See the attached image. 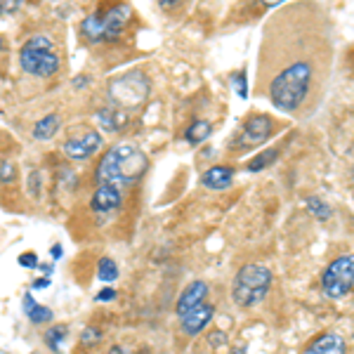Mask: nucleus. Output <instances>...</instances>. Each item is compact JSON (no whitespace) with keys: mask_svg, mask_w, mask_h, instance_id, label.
<instances>
[{"mask_svg":"<svg viewBox=\"0 0 354 354\" xmlns=\"http://www.w3.org/2000/svg\"><path fill=\"white\" fill-rule=\"evenodd\" d=\"M230 83L234 85V90L239 93V97H243V100H245V95H248V85H245V71L232 73Z\"/></svg>","mask_w":354,"mask_h":354,"instance_id":"nucleus-23","label":"nucleus"},{"mask_svg":"<svg viewBox=\"0 0 354 354\" xmlns=\"http://www.w3.org/2000/svg\"><path fill=\"white\" fill-rule=\"evenodd\" d=\"M208 342H210L213 347L225 345V342H227V333H225V330H213V333L208 335Z\"/></svg>","mask_w":354,"mask_h":354,"instance_id":"nucleus-27","label":"nucleus"},{"mask_svg":"<svg viewBox=\"0 0 354 354\" xmlns=\"http://www.w3.org/2000/svg\"><path fill=\"white\" fill-rule=\"evenodd\" d=\"M15 180V165L3 163L0 165V182H12Z\"/></svg>","mask_w":354,"mask_h":354,"instance_id":"nucleus-26","label":"nucleus"},{"mask_svg":"<svg viewBox=\"0 0 354 354\" xmlns=\"http://www.w3.org/2000/svg\"><path fill=\"white\" fill-rule=\"evenodd\" d=\"M24 314L28 317V322L31 324H50L55 319L53 310H48L45 305H38L31 293L24 295Z\"/></svg>","mask_w":354,"mask_h":354,"instance_id":"nucleus-15","label":"nucleus"},{"mask_svg":"<svg viewBox=\"0 0 354 354\" xmlns=\"http://www.w3.org/2000/svg\"><path fill=\"white\" fill-rule=\"evenodd\" d=\"M59 125H62L59 113H48V116H43L41 121L33 125V137L41 140V142L53 140V137L57 135V130H59Z\"/></svg>","mask_w":354,"mask_h":354,"instance_id":"nucleus-16","label":"nucleus"},{"mask_svg":"<svg viewBox=\"0 0 354 354\" xmlns=\"http://www.w3.org/2000/svg\"><path fill=\"white\" fill-rule=\"evenodd\" d=\"M68 333V328L64 326V324H57V326L48 328V333H45V342H48V347L53 352H59L62 350V342H64Z\"/></svg>","mask_w":354,"mask_h":354,"instance_id":"nucleus-21","label":"nucleus"},{"mask_svg":"<svg viewBox=\"0 0 354 354\" xmlns=\"http://www.w3.org/2000/svg\"><path fill=\"white\" fill-rule=\"evenodd\" d=\"M38 270H41V272L45 274V277H50V272H53V267H50V265H38Z\"/></svg>","mask_w":354,"mask_h":354,"instance_id":"nucleus-32","label":"nucleus"},{"mask_svg":"<svg viewBox=\"0 0 354 354\" xmlns=\"http://www.w3.org/2000/svg\"><path fill=\"white\" fill-rule=\"evenodd\" d=\"M50 253H53V258H55V260H59L62 255H64V250H62V245L57 243V245H53V250H50Z\"/></svg>","mask_w":354,"mask_h":354,"instance_id":"nucleus-31","label":"nucleus"},{"mask_svg":"<svg viewBox=\"0 0 354 354\" xmlns=\"http://www.w3.org/2000/svg\"><path fill=\"white\" fill-rule=\"evenodd\" d=\"M147 95H149V81L140 71L123 73L109 83V97L118 106H135L145 102Z\"/></svg>","mask_w":354,"mask_h":354,"instance_id":"nucleus-7","label":"nucleus"},{"mask_svg":"<svg viewBox=\"0 0 354 354\" xmlns=\"http://www.w3.org/2000/svg\"><path fill=\"white\" fill-rule=\"evenodd\" d=\"M133 8L128 3L113 5L104 12H93L81 21V33L90 43H113L125 31Z\"/></svg>","mask_w":354,"mask_h":354,"instance_id":"nucleus-3","label":"nucleus"},{"mask_svg":"<svg viewBox=\"0 0 354 354\" xmlns=\"http://www.w3.org/2000/svg\"><path fill=\"white\" fill-rule=\"evenodd\" d=\"M19 64L26 73L38 78H50L59 71L62 62L50 36H31L19 50Z\"/></svg>","mask_w":354,"mask_h":354,"instance_id":"nucleus-5","label":"nucleus"},{"mask_svg":"<svg viewBox=\"0 0 354 354\" xmlns=\"http://www.w3.org/2000/svg\"><path fill=\"white\" fill-rule=\"evenodd\" d=\"M50 286V277H43V279H36V281L31 283V288L33 290H45Z\"/></svg>","mask_w":354,"mask_h":354,"instance_id":"nucleus-29","label":"nucleus"},{"mask_svg":"<svg viewBox=\"0 0 354 354\" xmlns=\"http://www.w3.org/2000/svg\"><path fill=\"white\" fill-rule=\"evenodd\" d=\"M97 121L102 123V128H104L106 133H116V130H121V125H123V116L113 109H102L97 113Z\"/></svg>","mask_w":354,"mask_h":354,"instance_id":"nucleus-19","label":"nucleus"},{"mask_svg":"<svg viewBox=\"0 0 354 354\" xmlns=\"http://www.w3.org/2000/svg\"><path fill=\"white\" fill-rule=\"evenodd\" d=\"M106 354H125V350H123V347H118V345H116V347H111V350L106 352Z\"/></svg>","mask_w":354,"mask_h":354,"instance_id":"nucleus-33","label":"nucleus"},{"mask_svg":"<svg viewBox=\"0 0 354 354\" xmlns=\"http://www.w3.org/2000/svg\"><path fill=\"white\" fill-rule=\"evenodd\" d=\"M205 298H208V283L205 281L189 283V286L180 293V298H177V305H175L177 317H185L187 312H192L194 307H198L201 302H205Z\"/></svg>","mask_w":354,"mask_h":354,"instance_id":"nucleus-12","label":"nucleus"},{"mask_svg":"<svg viewBox=\"0 0 354 354\" xmlns=\"http://www.w3.org/2000/svg\"><path fill=\"white\" fill-rule=\"evenodd\" d=\"M215 317V307L210 302H201L198 307H194L192 312H187L185 317H180V328L187 335H198L201 330L208 328V324Z\"/></svg>","mask_w":354,"mask_h":354,"instance_id":"nucleus-10","label":"nucleus"},{"mask_svg":"<svg viewBox=\"0 0 354 354\" xmlns=\"http://www.w3.org/2000/svg\"><path fill=\"white\" fill-rule=\"evenodd\" d=\"M149 168V158L142 149H137L130 142H121V145L111 147L104 156L100 158V165L95 170L97 185L116 187V189H125V187L135 185L142 175Z\"/></svg>","mask_w":354,"mask_h":354,"instance_id":"nucleus-2","label":"nucleus"},{"mask_svg":"<svg viewBox=\"0 0 354 354\" xmlns=\"http://www.w3.org/2000/svg\"><path fill=\"white\" fill-rule=\"evenodd\" d=\"M0 50H3V38H0Z\"/></svg>","mask_w":354,"mask_h":354,"instance_id":"nucleus-35","label":"nucleus"},{"mask_svg":"<svg viewBox=\"0 0 354 354\" xmlns=\"http://www.w3.org/2000/svg\"><path fill=\"white\" fill-rule=\"evenodd\" d=\"M232 354H245V347H234Z\"/></svg>","mask_w":354,"mask_h":354,"instance_id":"nucleus-34","label":"nucleus"},{"mask_svg":"<svg viewBox=\"0 0 354 354\" xmlns=\"http://www.w3.org/2000/svg\"><path fill=\"white\" fill-rule=\"evenodd\" d=\"M274 123L270 116L265 113H253L248 121L243 123V130L239 133L236 142H234V149H253V147H260L265 140L272 137Z\"/></svg>","mask_w":354,"mask_h":354,"instance_id":"nucleus-8","label":"nucleus"},{"mask_svg":"<svg viewBox=\"0 0 354 354\" xmlns=\"http://www.w3.org/2000/svg\"><path fill=\"white\" fill-rule=\"evenodd\" d=\"M109 300H116V290H113L111 286L97 293V302H109Z\"/></svg>","mask_w":354,"mask_h":354,"instance_id":"nucleus-28","label":"nucleus"},{"mask_svg":"<svg viewBox=\"0 0 354 354\" xmlns=\"http://www.w3.org/2000/svg\"><path fill=\"white\" fill-rule=\"evenodd\" d=\"M102 145H104V137L97 133V130H90L85 135L68 137L64 142V153L71 161H88L90 156H95L102 149Z\"/></svg>","mask_w":354,"mask_h":354,"instance_id":"nucleus-9","label":"nucleus"},{"mask_svg":"<svg viewBox=\"0 0 354 354\" xmlns=\"http://www.w3.org/2000/svg\"><path fill=\"white\" fill-rule=\"evenodd\" d=\"M123 203V192L116 189V187H106V185H100L90 198V208L95 213H113L118 210Z\"/></svg>","mask_w":354,"mask_h":354,"instance_id":"nucleus-11","label":"nucleus"},{"mask_svg":"<svg viewBox=\"0 0 354 354\" xmlns=\"http://www.w3.org/2000/svg\"><path fill=\"white\" fill-rule=\"evenodd\" d=\"M100 338H102V330L95 328V326H88V328L83 330L81 342H83L85 347H93V345H97V342H100Z\"/></svg>","mask_w":354,"mask_h":354,"instance_id":"nucleus-24","label":"nucleus"},{"mask_svg":"<svg viewBox=\"0 0 354 354\" xmlns=\"http://www.w3.org/2000/svg\"><path fill=\"white\" fill-rule=\"evenodd\" d=\"M234 180V168L232 165H213L203 173V187L213 192H222L232 185Z\"/></svg>","mask_w":354,"mask_h":354,"instance_id":"nucleus-14","label":"nucleus"},{"mask_svg":"<svg viewBox=\"0 0 354 354\" xmlns=\"http://www.w3.org/2000/svg\"><path fill=\"white\" fill-rule=\"evenodd\" d=\"M17 8H19V3H17V0H8V3H0V12H15Z\"/></svg>","mask_w":354,"mask_h":354,"instance_id":"nucleus-30","label":"nucleus"},{"mask_svg":"<svg viewBox=\"0 0 354 354\" xmlns=\"http://www.w3.org/2000/svg\"><path fill=\"white\" fill-rule=\"evenodd\" d=\"M277 158H279L277 149H267V151L258 153L255 158H250V161L245 163V170H248V173H260L262 168H270V165L277 161Z\"/></svg>","mask_w":354,"mask_h":354,"instance_id":"nucleus-18","label":"nucleus"},{"mask_svg":"<svg viewBox=\"0 0 354 354\" xmlns=\"http://www.w3.org/2000/svg\"><path fill=\"white\" fill-rule=\"evenodd\" d=\"M307 210H310V213H312L317 220H328L330 215H333L330 205H328L326 201H322V198H317V196L307 198Z\"/></svg>","mask_w":354,"mask_h":354,"instance_id":"nucleus-22","label":"nucleus"},{"mask_svg":"<svg viewBox=\"0 0 354 354\" xmlns=\"http://www.w3.org/2000/svg\"><path fill=\"white\" fill-rule=\"evenodd\" d=\"M272 270L265 265H243L239 274L234 277V286H232V295H234V302L239 307H255L260 305L262 300L267 298L272 288Z\"/></svg>","mask_w":354,"mask_h":354,"instance_id":"nucleus-4","label":"nucleus"},{"mask_svg":"<svg viewBox=\"0 0 354 354\" xmlns=\"http://www.w3.org/2000/svg\"><path fill=\"white\" fill-rule=\"evenodd\" d=\"M262 43L260 85L283 113H307L319 104L333 64V28L326 10L295 3L274 17Z\"/></svg>","mask_w":354,"mask_h":354,"instance_id":"nucleus-1","label":"nucleus"},{"mask_svg":"<svg viewBox=\"0 0 354 354\" xmlns=\"http://www.w3.org/2000/svg\"><path fill=\"white\" fill-rule=\"evenodd\" d=\"M17 262H19V267H24V270H38V255L36 253H21L19 258H17Z\"/></svg>","mask_w":354,"mask_h":354,"instance_id":"nucleus-25","label":"nucleus"},{"mask_svg":"<svg viewBox=\"0 0 354 354\" xmlns=\"http://www.w3.org/2000/svg\"><path fill=\"white\" fill-rule=\"evenodd\" d=\"M322 290L330 300H340L354 290V255L335 258L322 274Z\"/></svg>","mask_w":354,"mask_h":354,"instance_id":"nucleus-6","label":"nucleus"},{"mask_svg":"<svg viewBox=\"0 0 354 354\" xmlns=\"http://www.w3.org/2000/svg\"><path fill=\"white\" fill-rule=\"evenodd\" d=\"M210 133H213V125H210L208 121H194L189 128H187L185 140L196 147V145H201V142L208 140Z\"/></svg>","mask_w":354,"mask_h":354,"instance_id":"nucleus-17","label":"nucleus"},{"mask_svg":"<svg viewBox=\"0 0 354 354\" xmlns=\"http://www.w3.org/2000/svg\"><path fill=\"white\" fill-rule=\"evenodd\" d=\"M97 279L104 283H113L118 279V265L111 258H102L97 262Z\"/></svg>","mask_w":354,"mask_h":354,"instance_id":"nucleus-20","label":"nucleus"},{"mask_svg":"<svg viewBox=\"0 0 354 354\" xmlns=\"http://www.w3.org/2000/svg\"><path fill=\"white\" fill-rule=\"evenodd\" d=\"M302 354H347V345L338 333H322L305 347Z\"/></svg>","mask_w":354,"mask_h":354,"instance_id":"nucleus-13","label":"nucleus"}]
</instances>
